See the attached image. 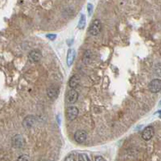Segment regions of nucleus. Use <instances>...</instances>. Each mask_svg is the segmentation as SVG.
<instances>
[{"instance_id":"a211bd4d","label":"nucleus","mask_w":161,"mask_h":161,"mask_svg":"<svg viewBox=\"0 0 161 161\" xmlns=\"http://www.w3.org/2000/svg\"><path fill=\"white\" fill-rule=\"evenodd\" d=\"M92 5L91 4H87V10H88V13H89V15L91 16V13H92Z\"/></svg>"},{"instance_id":"20e7f679","label":"nucleus","mask_w":161,"mask_h":161,"mask_svg":"<svg viewBox=\"0 0 161 161\" xmlns=\"http://www.w3.org/2000/svg\"><path fill=\"white\" fill-rule=\"evenodd\" d=\"M28 58L31 62H39L42 58V55L39 50H32L29 53Z\"/></svg>"},{"instance_id":"f8f14e48","label":"nucleus","mask_w":161,"mask_h":161,"mask_svg":"<svg viewBox=\"0 0 161 161\" xmlns=\"http://www.w3.org/2000/svg\"><path fill=\"white\" fill-rule=\"evenodd\" d=\"M79 83H80V77L77 75L72 76L69 80V86L70 87H71V89L75 90V88H76L79 85Z\"/></svg>"},{"instance_id":"1a4fd4ad","label":"nucleus","mask_w":161,"mask_h":161,"mask_svg":"<svg viewBox=\"0 0 161 161\" xmlns=\"http://www.w3.org/2000/svg\"><path fill=\"white\" fill-rule=\"evenodd\" d=\"M24 140L21 135H16V136H14L13 138V146L17 148H22L24 146Z\"/></svg>"},{"instance_id":"2eb2a0df","label":"nucleus","mask_w":161,"mask_h":161,"mask_svg":"<svg viewBox=\"0 0 161 161\" xmlns=\"http://www.w3.org/2000/svg\"><path fill=\"white\" fill-rule=\"evenodd\" d=\"M154 71L157 76H161V63H157L154 66Z\"/></svg>"},{"instance_id":"423d86ee","label":"nucleus","mask_w":161,"mask_h":161,"mask_svg":"<svg viewBox=\"0 0 161 161\" xmlns=\"http://www.w3.org/2000/svg\"><path fill=\"white\" fill-rule=\"evenodd\" d=\"M87 134L86 131L84 130H77L74 134L75 140L78 143V144H82L87 139Z\"/></svg>"},{"instance_id":"6ab92c4d","label":"nucleus","mask_w":161,"mask_h":161,"mask_svg":"<svg viewBox=\"0 0 161 161\" xmlns=\"http://www.w3.org/2000/svg\"><path fill=\"white\" fill-rule=\"evenodd\" d=\"M46 37H47L48 39H51V40H54V39L56 38V35H46Z\"/></svg>"},{"instance_id":"ddd939ff","label":"nucleus","mask_w":161,"mask_h":161,"mask_svg":"<svg viewBox=\"0 0 161 161\" xmlns=\"http://www.w3.org/2000/svg\"><path fill=\"white\" fill-rule=\"evenodd\" d=\"M85 25H86V17L84 14H82L78 23V28L80 30H83L85 28Z\"/></svg>"},{"instance_id":"9b49d317","label":"nucleus","mask_w":161,"mask_h":161,"mask_svg":"<svg viewBox=\"0 0 161 161\" xmlns=\"http://www.w3.org/2000/svg\"><path fill=\"white\" fill-rule=\"evenodd\" d=\"M75 50L73 49H69L68 52H67V56H66V63H67V65L68 66H71L73 62H74L75 59Z\"/></svg>"},{"instance_id":"4468645a","label":"nucleus","mask_w":161,"mask_h":161,"mask_svg":"<svg viewBox=\"0 0 161 161\" xmlns=\"http://www.w3.org/2000/svg\"><path fill=\"white\" fill-rule=\"evenodd\" d=\"M78 161H91L89 157L86 154H80L78 155Z\"/></svg>"},{"instance_id":"9d476101","label":"nucleus","mask_w":161,"mask_h":161,"mask_svg":"<svg viewBox=\"0 0 161 161\" xmlns=\"http://www.w3.org/2000/svg\"><path fill=\"white\" fill-rule=\"evenodd\" d=\"M59 94V89L56 87H50L47 89V96L50 99H56Z\"/></svg>"},{"instance_id":"6e6552de","label":"nucleus","mask_w":161,"mask_h":161,"mask_svg":"<svg viewBox=\"0 0 161 161\" xmlns=\"http://www.w3.org/2000/svg\"><path fill=\"white\" fill-rule=\"evenodd\" d=\"M35 122H36V119H35V116L30 115V116H27L26 118L24 119L23 126L26 128H31L34 127Z\"/></svg>"},{"instance_id":"f257e3e1","label":"nucleus","mask_w":161,"mask_h":161,"mask_svg":"<svg viewBox=\"0 0 161 161\" xmlns=\"http://www.w3.org/2000/svg\"><path fill=\"white\" fill-rule=\"evenodd\" d=\"M102 29V24L99 19H95L91 22L89 27V33L93 36H96L100 33Z\"/></svg>"},{"instance_id":"dca6fc26","label":"nucleus","mask_w":161,"mask_h":161,"mask_svg":"<svg viewBox=\"0 0 161 161\" xmlns=\"http://www.w3.org/2000/svg\"><path fill=\"white\" fill-rule=\"evenodd\" d=\"M65 161H76V155L75 154H70L65 159Z\"/></svg>"},{"instance_id":"0eeeda50","label":"nucleus","mask_w":161,"mask_h":161,"mask_svg":"<svg viewBox=\"0 0 161 161\" xmlns=\"http://www.w3.org/2000/svg\"><path fill=\"white\" fill-rule=\"evenodd\" d=\"M154 134V128L152 127H147L143 130L141 136H142L143 139L145 140V141H148L152 139Z\"/></svg>"},{"instance_id":"aec40b11","label":"nucleus","mask_w":161,"mask_h":161,"mask_svg":"<svg viewBox=\"0 0 161 161\" xmlns=\"http://www.w3.org/2000/svg\"><path fill=\"white\" fill-rule=\"evenodd\" d=\"M95 161H106L102 156H96L95 158Z\"/></svg>"},{"instance_id":"412c9836","label":"nucleus","mask_w":161,"mask_h":161,"mask_svg":"<svg viewBox=\"0 0 161 161\" xmlns=\"http://www.w3.org/2000/svg\"><path fill=\"white\" fill-rule=\"evenodd\" d=\"M160 105H161V102H160Z\"/></svg>"},{"instance_id":"7ed1b4c3","label":"nucleus","mask_w":161,"mask_h":161,"mask_svg":"<svg viewBox=\"0 0 161 161\" xmlns=\"http://www.w3.org/2000/svg\"><path fill=\"white\" fill-rule=\"evenodd\" d=\"M78 108L76 107H69L68 108L66 109V118L69 121H72L76 118V117L78 116Z\"/></svg>"},{"instance_id":"39448f33","label":"nucleus","mask_w":161,"mask_h":161,"mask_svg":"<svg viewBox=\"0 0 161 161\" xmlns=\"http://www.w3.org/2000/svg\"><path fill=\"white\" fill-rule=\"evenodd\" d=\"M78 92L74 90V89H71L70 91L67 92V95H66V101L69 104H72L75 103L77 99H78Z\"/></svg>"},{"instance_id":"f03ea898","label":"nucleus","mask_w":161,"mask_h":161,"mask_svg":"<svg viewBox=\"0 0 161 161\" xmlns=\"http://www.w3.org/2000/svg\"><path fill=\"white\" fill-rule=\"evenodd\" d=\"M148 90L152 93H158L161 91V80L154 79L148 84Z\"/></svg>"},{"instance_id":"f3484780","label":"nucleus","mask_w":161,"mask_h":161,"mask_svg":"<svg viewBox=\"0 0 161 161\" xmlns=\"http://www.w3.org/2000/svg\"><path fill=\"white\" fill-rule=\"evenodd\" d=\"M17 161H30V157L28 156V155L24 154V155H21L20 157H19Z\"/></svg>"}]
</instances>
